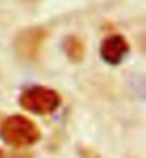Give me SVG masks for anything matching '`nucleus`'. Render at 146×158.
Segmentation results:
<instances>
[{"label":"nucleus","instance_id":"nucleus-1","mask_svg":"<svg viewBox=\"0 0 146 158\" xmlns=\"http://www.w3.org/2000/svg\"><path fill=\"white\" fill-rule=\"evenodd\" d=\"M0 137L6 144L13 147L33 145L39 139L37 127L23 115H12L6 118L0 127Z\"/></svg>","mask_w":146,"mask_h":158},{"label":"nucleus","instance_id":"nucleus-2","mask_svg":"<svg viewBox=\"0 0 146 158\" xmlns=\"http://www.w3.org/2000/svg\"><path fill=\"white\" fill-rule=\"evenodd\" d=\"M20 105L36 115H49L60 106V95L46 86L27 88L20 95Z\"/></svg>","mask_w":146,"mask_h":158},{"label":"nucleus","instance_id":"nucleus-3","mask_svg":"<svg viewBox=\"0 0 146 158\" xmlns=\"http://www.w3.org/2000/svg\"><path fill=\"white\" fill-rule=\"evenodd\" d=\"M129 52V45L123 36L112 35L103 40L100 46V56L109 65H119Z\"/></svg>","mask_w":146,"mask_h":158}]
</instances>
